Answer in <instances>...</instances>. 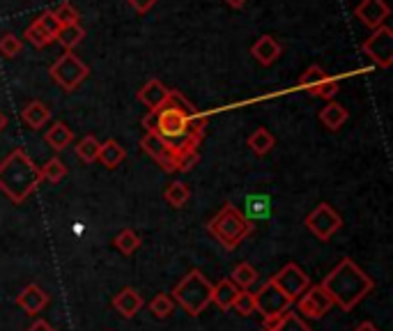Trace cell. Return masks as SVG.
Instances as JSON below:
<instances>
[{"mask_svg":"<svg viewBox=\"0 0 393 331\" xmlns=\"http://www.w3.org/2000/svg\"><path fill=\"white\" fill-rule=\"evenodd\" d=\"M322 288L340 311H352L373 290V278L354 260L345 258L329 271V276L322 281Z\"/></svg>","mask_w":393,"mask_h":331,"instance_id":"cell-1","label":"cell"},{"mask_svg":"<svg viewBox=\"0 0 393 331\" xmlns=\"http://www.w3.org/2000/svg\"><path fill=\"white\" fill-rule=\"evenodd\" d=\"M41 184L39 166L30 159L26 150L16 147L7 154V159L0 161V191H3L14 205L26 203V198L35 194Z\"/></svg>","mask_w":393,"mask_h":331,"instance_id":"cell-2","label":"cell"},{"mask_svg":"<svg viewBox=\"0 0 393 331\" xmlns=\"http://www.w3.org/2000/svg\"><path fill=\"white\" fill-rule=\"evenodd\" d=\"M207 230L219 239L221 246L232 251V248H237L251 235L253 223H251V219H246L235 205H225L221 207V212L207 223Z\"/></svg>","mask_w":393,"mask_h":331,"instance_id":"cell-3","label":"cell"},{"mask_svg":"<svg viewBox=\"0 0 393 331\" xmlns=\"http://www.w3.org/2000/svg\"><path fill=\"white\" fill-rule=\"evenodd\" d=\"M212 290L214 285L207 281V276L200 269H191L173 290V302H178L189 316H200L207 306L212 304Z\"/></svg>","mask_w":393,"mask_h":331,"instance_id":"cell-4","label":"cell"},{"mask_svg":"<svg viewBox=\"0 0 393 331\" xmlns=\"http://www.w3.org/2000/svg\"><path fill=\"white\" fill-rule=\"evenodd\" d=\"M48 74H51V79L60 86L62 90H67V93H72V90H76L83 81L88 79V65L81 60L79 55H74L72 51L62 53L58 60L51 65V69H48Z\"/></svg>","mask_w":393,"mask_h":331,"instance_id":"cell-5","label":"cell"},{"mask_svg":"<svg viewBox=\"0 0 393 331\" xmlns=\"http://www.w3.org/2000/svg\"><path fill=\"white\" fill-rule=\"evenodd\" d=\"M361 48L378 67L389 69L393 62V30L389 26L375 28L373 35L361 44Z\"/></svg>","mask_w":393,"mask_h":331,"instance_id":"cell-6","label":"cell"},{"mask_svg":"<svg viewBox=\"0 0 393 331\" xmlns=\"http://www.w3.org/2000/svg\"><path fill=\"white\" fill-rule=\"evenodd\" d=\"M140 147H143L145 154L152 156V159L159 166H161L166 173L178 170V166H180V150L173 143H168L166 138H161L159 134H145L143 138H140Z\"/></svg>","mask_w":393,"mask_h":331,"instance_id":"cell-7","label":"cell"},{"mask_svg":"<svg viewBox=\"0 0 393 331\" xmlns=\"http://www.w3.org/2000/svg\"><path fill=\"white\" fill-rule=\"evenodd\" d=\"M342 226V219L340 214L333 210V207L329 203H320L315 207V210L308 214L306 217V228L311 230V233L322 239V242H327V239L336 233V230H340Z\"/></svg>","mask_w":393,"mask_h":331,"instance_id":"cell-8","label":"cell"},{"mask_svg":"<svg viewBox=\"0 0 393 331\" xmlns=\"http://www.w3.org/2000/svg\"><path fill=\"white\" fill-rule=\"evenodd\" d=\"M272 283L279 288L283 295H288L292 302H297L299 297L311 288V278H308V274L299 267V264L290 262L279 271V274L272 276Z\"/></svg>","mask_w":393,"mask_h":331,"instance_id":"cell-9","label":"cell"},{"mask_svg":"<svg viewBox=\"0 0 393 331\" xmlns=\"http://www.w3.org/2000/svg\"><path fill=\"white\" fill-rule=\"evenodd\" d=\"M253 295H255V311L262 313V318L283 316V313H288L290 306L295 304L288 295H283L281 290L272 283V281H267V283Z\"/></svg>","mask_w":393,"mask_h":331,"instance_id":"cell-10","label":"cell"},{"mask_svg":"<svg viewBox=\"0 0 393 331\" xmlns=\"http://www.w3.org/2000/svg\"><path fill=\"white\" fill-rule=\"evenodd\" d=\"M333 306L331 297L327 295V290L322 285H313L308 288L306 292L299 297V313L306 318H322L327 316L329 309Z\"/></svg>","mask_w":393,"mask_h":331,"instance_id":"cell-11","label":"cell"},{"mask_svg":"<svg viewBox=\"0 0 393 331\" xmlns=\"http://www.w3.org/2000/svg\"><path fill=\"white\" fill-rule=\"evenodd\" d=\"M354 14H357V19L364 23V26L375 30V28L384 26V21L389 19L391 10H389V5L384 3V0H361V3L357 5Z\"/></svg>","mask_w":393,"mask_h":331,"instance_id":"cell-12","label":"cell"},{"mask_svg":"<svg viewBox=\"0 0 393 331\" xmlns=\"http://www.w3.org/2000/svg\"><path fill=\"white\" fill-rule=\"evenodd\" d=\"M168 97H171V90L156 79L147 81L138 93V99L147 106L149 111H161L164 106L168 104Z\"/></svg>","mask_w":393,"mask_h":331,"instance_id":"cell-13","label":"cell"},{"mask_svg":"<svg viewBox=\"0 0 393 331\" xmlns=\"http://www.w3.org/2000/svg\"><path fill=\"white\" fill-rule=\"evenodd\" d=\"M16 304H19L26 313H30V316H37V313H41L48 306V295L39 285L32 283V285H26L19 295H16Z\"/></svg>","mask_w":393,"mask_h":331,"instance_id":"cell-14","label":"cell"},{"mask_svg":"<svg viewBox=\"0 0 393 331\" xmlns=\"http://www.w3.org/2000/svg\"><path fill=\"white\" fill-rule=\"evenodd\" d=\"M281 51H283L281 44L272 35H262L253 46H251V55H253L260 65H265V67H269V65H274L276 60H279Z\"/></svg>","mask_w":393,"mask_h":331,"instance_id":"cell-15","label":"cell"},{"mask_svg":"<svg viewBox=\"0 0 393 331\" xmlns=\"http://www.w3.org/2000/svg\"><path fill=\"white\" fill-rule=\"evenodd\" d=\"M113 309L120 313L122 318H133L143 309V297H140L133 288H124L113 297Z\"/></svg>","mask_w":393,"mask_h":331,"instance_id":"cell-16","label":"cell"},{"mask_svg":"<svg viewBox=\"0 0 393 331\" xmlns=\"http://www.w3.org/2000/svg\"><path fill=\"white\" fill-rule=\"evenodd\" d=\"M99 161H102L104 168L113 170L118 168V166L127 159V150L118 143V140H106V143H102V147H99Z\"/></svg>","mask_w":393,"mask_h":331,"instance_id":"cell-17","label":"cell"},{"mask_svg":"<svg viewBox=\"0 0 393 331\" xmlns=\"http://www.w3.org/2000/svg\"><path fill=\"white\" fill-rule=\"evenodd\" d=\"M237 292H239L237 285L232 283L230 278H223V281H219V283H216L214 290H212V304L219 306L221 311H230L232 304H235Z\"/></svg>","mask_w":393,"mask_h":331,"instance_id":"cell-18","label":"cell"},{"mask_svg":"<svg viewBox=\"0 0 393 331\" xmlns=\"http://www.w3.org/2000/svg\"><path fill=\"white\" fill-rule=\"evenodd\" d=\"M21 120L26 122L30 129H44V124L51 120V111H48L46 104L30 102L26 109L21 111Z\"/></svg>","mask_w":393,"mask_h":331,"instance_id":"cell-19","label":"cell"},{"mask_svg":"<svg viewBox=\"0 0 393 331\" xmlns=\"http://www.w3.org/2000/svg\"><path fill=\"white\" fill-rule=\"evenodd\" d=\"M44 138L55 152H62L65 147H69L74 143V131L67 127L65 122H55V124H51V129H46Z\"/></svg>","mask_w":393,"mask_h":331,"instance_id":"cell-20","label":"cell"},{"mask_svg":"<svg viewBox=\"0 0 393 331\" xmlns=\"http://www.w3.org/2000/svg\"><path fill=\"white\" fill-rule=\"evenodd\" d=\"M320 122H322L329 131H338V129L342 127V124L347 122V111H345V106H340L338 102H329V104L320 111Z\"/></svg>","mask_w":393,"mask_h":331,"instance_id":"cell-21","label":"cell"},{"mask_svg":"<svg viewBox=\"0 0 393 331\" xmlns=\"http://www.w3.org/2000/svg\"><path fill=\"white\" fill-rule=\"evenodd\" d=\"M274 143H276L274 134H272L269 129H265V127L255 129L253 134L248 136V147H251V150H253L258 156L269 154V152H272V147H274Z\"/></svg>","mask_w":393,"mask_h":331,"instance_id":"cell-22","label":"cell"},{"mask_svg":"<svg viewBox=\"0 0 393 331\" xmlns=\"http://www.w3.org/2000/svg\"><path fill=\"white\" fill-rule=\"evenodd\" d=\"M83 37H86V30H83L81 23H76V26H62L60 30H58L55 41L62 48H67V51H74V48L83 41Z\"/></svg>","mask_w":393,"mask_h":331,"instance_id":"cell-23","label":"cell"},{"mask_svg":"<svg viewBox=\"0 0 393 331\" xmlns=\"http://www.w3.org/2000/svg\"><path fill=\"white\" fill-rule=\"evenodd\" d=\"M230 281L237 285V290H248V288L258 281V271H255L253 264H248V262H239L237 267L232 269Z\"/></svg>","mask_w":393,"mask_h":331,"instance_id":"cell-24","label":"cell"},{"mask_svg":"<svg viewBox=\"0 0 393 331\" xmlns=\"http://www.w3.org/2000/svg\"><path fill=\"white\" fill-rule=\"evenodd\" d=\"M189 196H191V191L184 182H173V184L166 187V191H164L166 203H168L171 207H175V210H180V207L187 205Z\"/></svg>","mask_w":393,"mask_h":331,"instance_id":"cell-25","label":"cell"},{"mask_svg":"<svg viewBox=\"0 0 393 331\" xmlns=\"http://www.w3.org/2000/svg\"><path fill=\"white\" fill-rule=\"evenodd\" d=\"M99 147H102V143H99L95 136H86V138L79 140L76 156H79L83 163H95L97 156H99Z\"/></svg>","mask_w":393,"mask_h":331,"instance_id":"cell-26","label":"cell"},{"mask_svg":"<svg viewBox=\"0 0 393 331\" xmlns=\"http://www.w3.org/2000/svg\"><path fill=\"white\" fill-rule=\"evenodd\" d=\"M115 246H118V251L124 253V255H131V253H136L138 251V246H140V237L136 230H122V233L115 237Z\"/></svg>","mask_w":393,"mask_h":331,"instance_id":"cell-27","label":"cell"},{"mask_svg":"<svg viewBox=\"0 0 393 331\" xmlns=\"http://www.w3.org/2000/svg\"><path fill=\"white\" fill-rule=\"evenodd\" d=\"M41 173V180H46V182H62V177L67 175V166L58 159V156H53V159H48L44 163V168H39Z\"/></svg>","mask_w":393,"mask_h":331,"instance_id":"cell-28","label":"cell"},{"mask_svg":"<svg viewBox=\"0 0 393 331\" xmlns=\"http://www.w3.org/2000/svg\"><path fill=\"white\" fill-rule=\"evenodd\" d=\"M232 309H235L239 316H253L255 313V295L251 292V290H239L237 297H235V304H232Z\"/></svg>","mask_w":393,"mask_h":331,"instance_id":"cell-29","label":"cell"},{"mask_svg":"<svg viewBox=\"0 0 393 331\" xmlns=\"http://www.w3.org/2000/svg\"><path fill=\"white\" fill-rule=\"evenodd\" d=\"M173 309H175V304H173V299L166 292H159L152 302H149V311H152V316L154 318H168V316H173Z\"/></svg>","mask_w":393,"mask_h":331,"instance_id":"cell-30","label":"cell"},{"mask_svg":"<svg viewBox=\"0 0 393 331\" xmlns=\"http://www.w3.org/2000/svg\"><path fill=\"white\" fill-rule=\"evenodd\" d=\"M338 90H340V83L336 79L327 76L322 83H317L315 88L308 90V93H311L313 97H322V99H327V102H331V99L338 95Z\"/></svg>","mask_w":393,"mask_h":331,"instance_id":"cell-31","label":"cell"},{"mask_svg":"<svg viewBox=\"0 0 393 331\" xmlns=\"http://www.w3.org/2000/svg\"><path fill=\"white\" fill-rule=\"evenodd\" d=\"M267 214H269V198L251 196L246 203V219H262Z\"/></svg>","mask_w":393,"mask_h":331,"instance_id":"cell-32","label":"cell"},{"mask_svg":"<svg viewBox=\"0 0 393 331\" xmlns=\"http://www.w3.org/2000/svg\"><path fill=\"white\" fill-rule=\"evenodd\" d=\"M324 79H327V74H324V69L320 67V65H311V67L302 74V79H299V88L311 90V88L317 86V83H322Z\"/></svg>","mask_w":393,"mask_h":331,"instance_id":"cell-33","label":"cell"},{"mask_svg":"<svg viewBox=\"0 0 393 331\" xmlns=\"http://www.w3.org/2000/svg\"><path fill=\"white\" fill-rule=\"evenodd\" d=\"M21 53V39L12 35V32H5L0 35V55L3 58H16Z\"/></svg>","mask_w":393,"mask_h":331,"instance_id":"cell-34","label":"cell"},{"mask_svg":"<svg viewBox=\"0 0 393 331\" xmlns=\"http://www.w3.org/2000/svg\"><path fill=\"white\" fill-rule=\"evenodd\" d=\"M53 12V16L58 19V23H60V26H76L79 23V12L74 10V7L69 5V3H62L60 7H55V10H51Z\"/></svg>","mask_w":393,"mask_h":331,"instance_id":"cell-35","label":"cell"},{"mask_svg":"<svg viewBox=\"0 0 393 331\" xmlns=\"http://www.w3.org/2000/svg\"><path fill=\"white\" fill-rule=\"evenodd\" d=\"M26 39L30 41L32 46H37V48H44V46H48V44H53V37H48L44 30H41L35 21L30 23V26L26 28Z\"/></svg>","mask_w":393,"mask_h":331,"instance_id":"cell-36","label":"cell"},{"mask_svg":"<svg viewBox=\"0 0 393 331\" xmlns=\"http://www.w3.org/2000/svg\"><path fill=\"white\" fill-rule=\"evenodd\" d=\"M276 331H311V327L306 325V322L302 320V316H297V313H286L281 320V325Z\"/></svg>","mask_w":393,"mask_h":331,"instance_id":"cell-37","label":"cell"},{"mask_svg":"<svg viewBox=\"0 0 393 331\" xmlns=\"http://www.w3.org/2000/svg\"><path fill=\"white\" fill-rule=\"evenodd\" d=\"M35 23H37V26H39L41 30L46 32L48 37H53V39H55V35H58V30L62 28L60 23H58V19L53 16V12H51V10H46L44 14H39L37 19H35Z\"/></svg>","mask_w":393,"mask_h":331,"instance_id":"cell-38","label":"cell"},{"mask_svg":"<svg viewBox=\"0 0 393 331\" xmlns=\"http://www.w3.org/2000/svg\"><path fill=\"white\" fill-rule=\"evenodd\" d=\"M198 161H200L198 150H194V152H182V154H180V166H178V170H180V173H189Z\"/></svg>","mask_w":393,"mask_h":331,"instance_id":"cell-39","label":"cell"},{"mask_svg":"<svg viewBox=\"0 0 393 331\" xmlns=\"http://www.w3.org/2000/svg\"><path fill=\"white\" fill-rule=\"evenodd\" d=\"M129 5H131L138 14H147V12L156 5V0H129Z\"/></svg>","mask_w":393,"mask_h":331,"instance_id":"cell-40","label":"cell"},{"mask_svg":"<svg viewBox=\"0 0 393 331\" xmlns=\"http://www.w3.org/2000/svg\"><path fill=\"white\" fill-rule=\"evenodd\" d=\"M143 129L145 134H156V111H149L143 118Z\"/></svg>","mask_w":393,"mask_h":331,"instance_id":"cell-41","label":"cell"},{"mask_svg":"<svg viewBox=\"0 0 393 331\" xmlns=\"http://www.w3.org/2000/svg\"><path fill=\"white\" fill-rule=\"evenodd\" d=\"M283 316H286V313H283ZM283 316H269V318H265V331H276L279 329V325H281V320H283Z\"/></svg>","mask_w":393,"mask_h":331,"instance_id":"cell-42","label":"cell"},{"mask_svg":"<svg viewBox=\"0 0 393 331\" xmlns=\"http://www.w3.org/2000/svg\"><path fill=\"white\" fill-rule=\"evenodd\" d=\"M26 331H55V329H53L51 325H48L46 320H35Z\"/></svg>","mask_w":393,"mask_h":331,"instance_id":"cell-43","label":"cell"},{"mask_svg":"<svg viewBox=\"0 0 393 331\" xmlns=\"http://www.w3.org/2000/svg\"><path fill=\"white\" fill-rule=\"evenodd\" d=\"M354 331H380L378 327L373 325V322H361V325H359Z\"/></svg>","mask_w":393,"mask_h":331,"instance_id":"cell-44","label":"cell"},{"mask_svg":"<svg viewBox=\"0 0 393 331\" xmlns=\"http://www.w3.org/2000/svg\"><path fill=\"white\" fill-rule=\"evenodd\" d=\"M225 3H228L230 7H235V10H241V7L248 3V0H225Z\"/></svg>","mask_w":393,"mask_h":331,"instance_id":"cell-45","label":"cell"},{"mask_svg":"<svg viewBox=\"0 0 393 331\" xmlns=\"http://www.w3.org/2000/svg\"><path fill=\"white\" fill-rule=\"evenodd\" d=\"M5 127H7V115H5L3 111H0V134L5 131Z\"/></svg>","mask_w":393,"mask_h":331,"instance_id":"cell-46","label":"cell"},{"mask_svg":"<svg viewBox=\"0 0 393 331\" xmlns=\"http://www.w3.org/2000/svg\"><path fill=\"white\" fill-rule=\"evenodd\" d=\"M260 331H265V329H260Z\"/></svg>","mask_w":393,"mask_h":331,"instance_id":"cell-47","label":"cell"}]
</instances>
